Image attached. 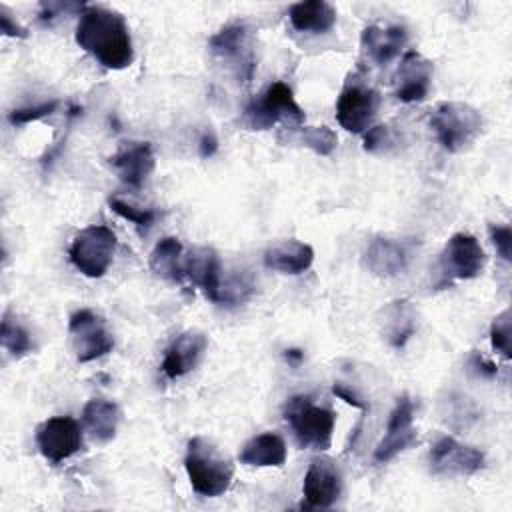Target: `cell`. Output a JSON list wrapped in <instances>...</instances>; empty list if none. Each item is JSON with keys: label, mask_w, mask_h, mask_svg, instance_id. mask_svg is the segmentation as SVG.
Returning <instances> with one entry per match:
<instances>
[{"label": "cell", "mask_w": 512, "mask_h": 512, "mask_svg": "<svg viewBox=\"0 0 512 512\" xmlns=\"http://www.w3.org/2000/svg\"><path fill=\"white\" fill-rule=\"evenodd\" d=\"M76 44L108 70L128 68L134 60L130 28L124 16L100 4H84L76 24Z\"/></svg>", "instance_id": "obj_1"}, {"label": "cell", "mask_w": 512, "mask_h": 512, "mask_svg": "<svg viewBox=\"0 0 512 512\" xmlns=\"http://www.w3.org/2000/svg\"><path fill=\"white\" fill-rule=\"evenodd\" d=\"M184 468L192 490L206 498L222 496L234 478L232 462L202 436L188 440Z\"/></svg>", "instance_id": "obj_2"}, {"label": "cell", "mask_w": 512, "mask_h": 512, "mask_svg": "<svg viewBox=\"0 0 512 512\" xmlns=\"http://www.w3.org/2000/svg\"><path fill=\"white\" fill-rule=\"evenodd\" d=\"M284 420L290 424L294 438L302 448H330L336 426V412L332 408L314 404L308 394H298L286 402Z\"/></svg>", "instance_id": "obj_3"}, {"label": "cell", "mask_w": 512, "mask_h": 512, "mask_svg": "<svg viewBox=\"0 0 512 512\" xmlns=\"http://www.w3.org/2000/svg\"><path fill=\"white\" fill-rule=\"evenodd\" d=\"M278 122H290L294 126L306 122V114L296 102L292 88L284 82L268 84L246 104L242 114V124L248 130H268Z\"/></svg>", "instance_id": "obj_4"}, {"label": "cell", "mask_w": 512, "mask_h": 512, "mask_svg": "<svg viewBox=\"0 0 512 512\" xmlns=\"http://www.w3.org/2000/svg\"><path fill=\"white\" fill-rule=\"evenodd\" d=\"M118 248L116 234L104 224H92L82 228L70 242L68 258L72 266L88 276L100 278L108 272Z\"/></svg>", "instance_id": "obj_5"}, {"label": "cell", "mask_w": 512, "mask_h": 512, "mask_svg": "<svg viewBox=\"0 0 512 512\" xmlns=\"http://www.w3.org/2000/svg\"><path fill=\"white\" fill-rule=\"evenodd\" d=\"M380 92L358 72L348 74L336 100V120L346 132H366L378 112Z\"/></svg>", "instance_id": "obj_6"}, {"label": "cell", "mask_w": 512, "mask_h": 512, "mask_svg": "<svg viewBox=\"0 0 512 512\" xmlns=\"http://www.w3.org/2000/svg\"><path fill=\"white\" fill-rule=\"evenodd\" d=\"M430 126L440 146L448 152H460L476 140L482 130V116L464 102H442L436 106Z\"/></svg>", "instance_id": "obj_7"}, {"label": "cell", "mask_w": 512, "mask_h": 512, "mask_svg": "<svg viewBox=\"0 0 512 512\" xmlns=\"http://www.w3.org/2000/svg\"><path fill=\"white\" fill-rule=\"evenodd\" d=\"M68 332L78 362H92L114 348L112 332L94 310L82 308L74 312L68 320Z\"/></svg>", "instance_id": "obj_8"}, {"label": "cell", "mask_w": 512, "mask_h": 512, "mask_svg": "<svg viewBox=\"0 0 512 512\" xmlns=\"http://www.w3.org/2000/svg\"><path fill=\"white\" fill-rule=\"evenodd\" d=\"M486 266V254L480 242L472 234L458 232L448 238L440 252V272L444 282L472 280L482 274Z\"/></svg>", "instance_id": "obj_9"}, {"label": "cell", "mask_w": 512, "mask_h": 512, "mask_svg": "<svg viewBox=\"0 0 512 512\" xmlns=\"http://www.w3.org/2000/svg\"><path fill=\"white\" fill-rule=\"evenodd\" d=\"M36 446L48 462L60 464L82 448L80 424L72 416H52L36 428Z\"/></svg>", "instance_id": "obj_10"}, {"label": "cell", "mask_w": 512, "mask_h": 512, "mask_svg": "<svg viewBox=\"0 0 512 512\" xmlns=\"http://www.w3.org/2000/svg\"><path fill=\"white\" fill-rule=\"evenodd\" d=\"M416 442L418 434L414 430V402L410 400V396L402 394L388 416L382 440L374 448V462L386 464Z\"/></svg>", "instance_id": "obj_11"}, {"label": "cell", "mask_w": 512, "mask_h": 512, "mask_svg": "<svg viewBox=\"0 0 512 512\" xmlns=\"http://www.w3.org/2000/svg\"><path fill=\"white\" fill-rule=\"evenodd\" d=\"M430 468L438 476H472L484 468V452L442 436L430 450Z\"/></svg>", "instance_id": "obj_12"}, {"label": "cell", "mask_w": 512, "mask_h": 512, "mask_svg": "<svg viewBox=\"0 0 512 512\" xmlns=\"http://www.w3.org/2000/svg\"><path fill=\"white\" fill-rule=\"evenodd\" d=\"M342 472L334 460L320 456L308 464L302 482L304 508H330L342 494Z\"/></svg>", "instance_id": "obj_13"}, {"label": "cell", "mask_w": 512, "mask_h": 512, "mask_svg": "<svg viewBox=\"0 0 512 512\" xmlns=\"http://www.w3.org/2000/svg\"><path fill=\"white\" fill-rule=\"evenodd\" d=\"M250 38L252 28L246 22H232L222 26L216 34L208 38V48L216 58L236 62L234 66L238 70V76L250 80L256 66L250 50Z\"/></svg>", "instance_id": "obj_14"}, {"label": "cell", "mask_w": 512, "mask_h": 512, "mask_svg": "<svg viewBox=\"0 0 512 512\" xmlns=\"http://www.w3.org/2000/svg\"><path fill=\"white\" fill-rule=\"evenodd\" d=\"M412 258V248L404 240H396L390 236H374L364 254V266L380 278H392L402 274Z\"/></svg>", "instance_id": "obj_15"}, {"label": "cell", "mask_w": 512, "mask_h": 512, "mask_svg": "<svg viewBox=\"0 0 512 512\" xmlns=\"http://www.w3.org/2000/svg\"><path fill=\"white\" fill-rule=\"evenodd\" d=\"M184 278H188L204 296L216 304L222 300V264L212 248L196 246L182 258Z\"/></svg>", "instance_id": "obj_16"}, {"label": "cell", "mask_w": 512, "mask_h": 512, "mask_svg": "<svg viewBox=\"0 0 512 512\" xmlns=\"http://www.w3.org/2000/svg\"><path fill=\"white\" fill-rule=\"evenodd\" d=\"M208 348V338L204 332L186 330L178 334L166 348L162 358V372L166 378L176 380L198 366Z\"/></svg>", "instance_id": "obj_17"}, {"label": "cell", "mask_w": 512, "mask_h": 512, "mask_svg": "<svg viewBox=\"0 0 512 512\" xmlns=\"http://www.w3.org/2000/svg\"><path fill=\"white\" fill-rule=\"evenodd\" d=\"M108 162L118 178L132 188H140L156 168V158L150 142H124L108 158Z\"/></svg>", "instance_id": "obj_18"}, {"label": "cell", "mask_w": 512, "mask_h": 512, "mask_svg": "<svg viewBox=\"0 0 512 512\" xmlns=\"http://www.w3.org/2000/svg\"><path fill=\"white\" fill-rule=\"evenodd\" d=\"M434 66L422 54L410 50L402 56L400 68L396 72V98L406 104L422 102L428 96L430 82H432Z\"/></svg>", "instance_id": "obj_19"}, {"label": "cell", "mask_w": 512, "mask_h": 512, "mask_svg": "<svg viewBox=\"0 0 512 512\" xmlns=\"http://www.w3.org/2000/svg\"><path fill=\"white\" fill-rule=\"evenodd\" d=\"M406 42H408V32L400 24L386 26V28L372 24V26H366L360 36V46L364 54L380 66L394 60L400 54V50L406 46Z\"/></svg>", "instance_id": "obj_20"}, {"label": "cell", "mask_w": 512, "mask_h": 512, "mask_svg": "<svg viewBox=\"0 0 512 512\" xmlns=\"http://www.w3.org/2000/svg\"><path fill=\"white\" fill-rule=\"evenodd\" d=\"M314 262V248L300 240H282L264 252V266L280 274L298 276Z\"/></svg>", "instance_id": "obj_21"}, {"label": "cell", "mask_w": 512, "mask_h": 512, "mask_svg": "<svg viewBox=\"0 0 512 512\" xmlns=\"http://www.w3.org/2000/svg\"><path fill=\"white\" fill-rule=\"evenodd\" d=\"M238 460L254 468H278L286 462V442L276 432H262L242 446Z\"/></svg>", "instance_id": "obj_22"}, {"label": "cell", "mask_w": 512, "mask_h": 512, "mask_svg": "<svg viewBox=\"0 0 512 512\" xmlns=\"http://www.w3.org/2000/svg\"><path fill=\"white\" fill-rule=\"evenodd\" d=\"M288 18L298 32L324 34L336 24V8L324 0H304L290 6Z\"/></svg>", "instance_id": "obj_23"}, {"label": "cell", "mask_w": 512, "mask_h": 512, "mask_svg": "<svg viewBox=\"0 0 512 512\" xmlns=\"http://www.w3.org/2000/svg\"><path fill=\"white\" fill-rule=\"evenodd\" d=\"M382 334L392 348H404L416 332V310L408 300H394L382 310Z\"/></svg>", "instance_id": "obj_24"}, {"label": "cell", "mask_w": 512, "mask_h": 512, "mask_svg": "<svg viewBox=\"0 0 512 512\" xmlns=\"http://www.w3.org/2000/svg\"><path fill=\"white\" fill-rule=\"evenodd\" d=\"M82 422L88 434L96 442H110L116 436L118 422H120V408L116 402L104 398H92L86 402L82 410Z\"/></svg>", "instance_id": "obj_25"}, {"label": "cell", "mask_w": 512, "mask_h": 512, "mask_svg": "<svg viewBox=\"0 0 512 512\" xmlns=\"http://www.w3.org/2000/svg\"><path fill=\"white\" fill-rule=\"evenodd\" d=\"M182 244L174 236L162 238L154 250L150 252L148 266L150 270L170 282H182L184 280V270H182Z\"/></svg>", "instance_id": "obj_26"}, {"label": "cell", "mask_w": 512, "mask_h": 512, "mask_svg": "<svg viewBox=\"0 0 512 512\" xmlns=\"http://www.w3.org/2000/svg\"><path fill=\"white\" fill-rule=\"evenodd\" d=\"M2 346L10 352L14 358H22L32 350V336L28 328L10 312H4L2 316V332H0Z\"/></svg>", "instance_id": "obj_27"}, {"label": "cell", "mask_w": 512, "mask_h": 512, "mask_svg": "<svg viewBox=\"0 0 512 512\" xmlns=\"http://www.w3.org/2000/svg\"><path fill=\"white\" fill-rule=\"evenodd\" d=\"M108 206L120 218L132 222L138 228L140 234H146L154 226V222L158 218V212L154 208H140V206H134V204H130L126 200H120V198H110Z\"/></svg>", "instance_id": "obj_28"}, {"label": "cell", "mask_w": 512, "mask_h": 512, "mask_svg": "<svg viewBox=\"0 0 512 512\" xmlns=\"http://www.w3.org/2000/svg\"><path fill=\"white\" fill-rule=\"evenodd\" d=\"M302 142L314 150L318 156H330L338 144V138L328 126H304Z\"/></svg>", "instance_id": "obj_29"}, {"label": "cell", "mask_w": 512, "mask_h": 512, "mask_svg": "<svg viewBox=\"0 0 512 512\" xmlns=\"http://www.w3.org/2000/svg\"><path fill=\"white\" fill-rule=\"evenodd\" d=\"M510 318H512L510 310H504L490 324V344L504 358H510V326H512Z\"/></svg>", "instance_id": "obj_30"}, {"label": "cell", "mask_w": 512, "mask_h": 512, "mask_svg": "<svg viewBox=\"0 0 512 512\" xmlns=\"http://www.w3.org/2000/svg\"><path fill=\"white\" fill-rule=\"evenodd\" d=\"M56 108H58V100H48V102H42V104H36V106L16 108L8 114V122L12 126H22V124H28V122H36V120L52 114Z\"/></svg>", "instance_id": "obj_31"}, {"label": "cell", "mask_w": 512, "mask_h": 512, "mask_svg": "<svg viewBox=\"0 0 512 512\" xmlns=\"http://www.w3.org/2000/svg\"><path fill=\"white\" fill-rule=\"evenodd\" d=\"M390 144H392V134H390V128L384 124L370 126L364 132V150L370 154H378L384 148H388Z\"/></svg>", "instance_id": "obj_32"}, {"label": "cell", "mask_w": 512, "mask_h": 512, "mask_svg": "<svg viewBox=\"0 0 512 512\" xmlns=\"http://www.w3.org/2000/svg\"><path fill=\"white\" fill-rule=\"evenodd\" d=\"M490 238H492V244L496 246V252L502 256V260L512 262V230H510V226L492 224Z\"/></svg>", "instance_id": "obj_33"}, {"label": "cell", "mask_w": 512, "mask_h": 512, "mask_svg": "<svg viewBox=\"0 0 512 512\" xmlns=\"http://www.w3.org/2000/svg\"><path fill=\"white\" fill-rule=\"evenodd\" d=\"M470 368L480 376V378H494L496 376V372H498V368H496V364L494 362H490V360H486L482 354H478V352H474L472 356H470Z\"/></svg>", "instance_id": "obj_34"}, {"label": "cell", "mask_w": 512, "mask_h": 512, "mask_svg": "<svg viewBox=\"0 0 512 512\" xmlns=\"http://www.w3.org/2000/svg\"><path fill=\"white\" fill-rule=\"evenodd\" d=\"M332 392H334L340 400H344L346 404H352L354 408H360V410H368V404H366L354 390H350L346 384L334 382V384H332Z\"/></svg>", "instance_id": "obj_35"}, {"label": "cell", "mask_w": 512, "mask_h": 512, "mask_svg": "<svg viewBox=\"0 0 512 512\" xmlns=\"http://www.w3.org/2000/svg\"><path fill=\"white\" fill-rule=\"evenodd\" d=\"M0 30L4 36H12V38H26V30L12 20V16L8 14V10L2 6L0 8Z\"/></svg>", "instance_id": "obj_36"}, {"label": "cell", "mask_w": 512, "mask_h": 512, "mask_svg": "<svg viewBox=\"0 0 512 512\" xmlns=\"http://www.w3.org/2000/svg\"><path fill=\"white\" fill-rule=\"evenodd\" d=\"M216 150H218V138H216V134H214L212 130L202 132L200 142H198V152H200V156H202V158H210V156L216 154Z\"/></svg>", "instance_id": "obj_37"}, {"label": "cell", "mask_w": 512, "mask_h": 512, "mask_svg": "<svg viewBox=\"0 0 512 512\" xmlns=\"http://www.w3.org/2000/svg\"><path fill=\"white\" fill-rule=\"evenodd\" d=\"M284 358H286L292 366H298V364L304 360V352L298 350V348H288V350H284Z\"/></svg>", "instance_id": "obj_38"}]
</instances>
